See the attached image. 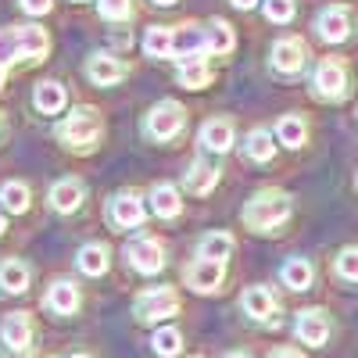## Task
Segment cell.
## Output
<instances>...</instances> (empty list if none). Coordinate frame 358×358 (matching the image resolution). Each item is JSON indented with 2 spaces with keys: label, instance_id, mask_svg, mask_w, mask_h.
Segmentation results:
<instances>
[{
  "label": "cell",
  "instance_id": "cell-23",
  "mask_svg": "<svg viewBox=\"0 0 358 358\" xmlns=\"http://www.w3.org/2000/svg\"><path fill=\"white\" fill-rule=\"evenodd\" d=\"M0 290L4 294H25L29 290V265L18 258H8L0 265Z\"/></svg>",
  "mask_w": 358,
  "mask_h": 358
},
{
  "label": "cell",
  "instance_id": "cell-18",
  "mask_svg": "<svg viewBox=\"0 0 358 358\" xmlns=\"http://www.w3.org/2000/svg\"><path fill=\"white\" fill-rule=\"evenodd\" d=\"M176 79H179V86H187V90H204L208 83H212V69H208L204 54H197V57H179Z\"/></svg>",
  "mask_w": 358,
  "mask_h": 358
},
{
  "label": "cell",
  "instance_id": "cell-10",
  "mask_svg": "<svg viewBox=\"0 0 358 358\" xmlns=\"http://www.w3.org/2000/svg\"><path fill=\"white\" fill-rule=\"evenodd\" d=\"M315 33H319V40H326V43H344L348 36H351V11L348 8H326L319 18H315Z\"/></svg>",
  "mask_w": 358,
  "mask_h": 358
},
{
  "label": "cell",
  "instance_id": "cell-8",
  "mask_svg": "<svg viewBox=\"0 0 358 358\" xmlns=\"http://www.w3.org/2000/svg\"><path fill=\"white\" fill-rule=\"evenodd\" d=\"M294 334L308 348H322L326 341H330V315H326L322 308H305L294 322Z\"/></svg>",
  "mask_w": 358,
  "mask_h": 358
},
{
  "label": "cell",
  "instance_id": "cell-2",
  "mask_svg": "<svg viewBox=\"0 0 358 358\" xmlns=\"http://www.w3.org/2000/svg\"><path fill=\"white\" fill-rule=\"evenodd\" d=\"M101 133H104V122L97 108H76L65 122H57V140L65 147H76V151H94Z\"/></svg>",
  "mask_w": 358,
  "mask_h": 358
},
{
  "label": "cell",
  "instance_id": "cell-3",
  "mask_svg": "<svg viewBox=\"0 0 358 358\" xmlns=\"http://www.w3.org/2000/svg\"><path fill=\"white\" fill-rule=\"evenodd\" d=\"M348 69L344 62H337V57H322V62L315 65V76H312V94L319 101H344L348 97Z\"/></svg>",
  "mask_w": 358,
  "mask_h": 358
},
{
  "label": "cell",
  "instance_id": "cell-17",
  "mask_svg": "<svg viewBox=\"0 0 358 358\" xmlns=\"http://www.w3.org/2000/svg\"><path fill=\"white\" fill-rule=\"evenodd\" d=\"M43 305L54 312V315H72L79 308V287L69 283V280H57L47 294H43Z\"/></svg>",
  "mask_w": 358,
  "mask_h": 358
},
{
  "label": "cell",
  "instance_id": "cell-36",
  "mask_svg": "<svg viewBox=\"0 0 358 358\" xmlns=\"http://www.w3.org/2000/svg\"><path fill=\"white\" fill-rule=\"evenodd\" d=\"M337 276L348 283H358V248H344L337 255Z\"/></svg>",
  "mask_w": 358,
  "mask_h": 358
},
{
  "label": "cell",
  "instance_id": "cell-1",
  "mask_svg": "<svg viewBox=\"0 0 358 358\" xmlns=\"http://www.w3.org/2000/svg\"><path fill=\"white\" fill-rule=\"evenodd\" d=\"M290 219V197L283 190H262L244 204V226L255 233H268Z\"/></svg>",
  "mask_w": 358,
  "mask_h": 358
},
{
  "label": "cell",
  "instance_id": "cell-43",
  "mask_svg": "<svg viewBox=\"0 0 358 358\" xmlns=\"http://www.w3.org/2000/svg\"><path fill=\"white\" fill-rule=\"evenodd\" d=\"M155 4H162V8H169V4H176V0H155Z\"/></svg>",
  "mask_w": 358,
  "mask_h": 358
},
{
  "label": "cell",
  "instance_id": "cell-35",
  "mask_svg": "<svg viewBox=\"0 0 358 358\" xmlns=\"http://www.w3.org/2000/svg\"><path fill=\"white\" fill-rule=\"evenodd\" d=\"M18 57H22V50H18V33H15V29H4V33H0V69L15 65Z\"/></svg>",
  "mask_w": 358,
  "mask_h": 358
},
{
  "label": "cell",
  "instance_id": "cell-9",
  "mask_svg": "<svg viewBox=\"0 0 358 358\" xmlns=\"http://www.w3.org/2000/svg\"><path fill=\"white\" fill-rule=\"evenodd\" d=\"M305 57H308L305 40H297V36H283L273 43V69L280 76H297L305 69Z\"/></svg>",
  "mask_w": 358,
  "mask_h": 358
},
{
  "label": "cell",
  "instance_id": "cell-4",
  "mask_svg": "<svg viewBox=\"0 0 358 358\" xmlns=\"http://www.w3.org/2000/svg\"><path fill=\"white\" fill-rule=\"evenodd\" d=\"M179 312V297L176 290L169 287H151V290H143L136 297V305H133V315L136 322H165Z\"/></svg>",
  "mask_w": 358,
  "mask_h": 358
},
{
  "label": "cell",
  "instance_id": "cell-41",
  "mask_svg": "<svg viewBox=\"0 0 358 358\" xmlns=\"http://www.w3.org/2000/svg\"><path fill=\"white\" fill-rule=\"evenodd\" d=\"M226 358H248V355H244V351H229Z\"/></svg>",
  "mask_w": 358,
  "mask_h": 358
},
{
  "label": "cell",
  "instance_id": "cell-40",
  "mask_svg": "<svg viewBox=\"0 0 358 358\" xmlns=\"http://www.w3.org/2000/svg\"><path fill=\"white\" fill-rule=\"evenodd\" d=\"M258 0H233V8H241V11H248V8H255Z\"/></svg>",
  "mask_w": 358,
  "mask_h": 358
},
{
  "label": "cell",
  "instance_id": "cell-25",
  "mask_svg": "<svg viewBox=\"0 0 358 358\" xmlns=\"http://www.w3.org/2000/svg\"><path fill=\"white\" fill-rule=\"evenodd\" d=\"M76 265H79V273H86V276H104L108 265H111L108 248H104V244H86V248L79 251Z\"/></svg>",
  "mask_w": 358,
  "mask_h": 358
},
{
  "label": "cell",
  "instance_id": "cell-19",
  "mask_svg": "<svg viewBox=\"0 0 358 358\" xmlns=\"http://www.w3.org/2000/svg\"><path fill=\"white\" fill-rule=\"evenodd\" d=\"M15 33H18V50H22V57H29V62H40V57L50 50V36H47L43 25H22V29H15Z\"/></svg>",
  "mask_w": 358,
  "mask_h": 358
},
{
  "label": "cell",
  "instance_id": "cell-39",
  "mask_svg": "<svg viewBox=\"0 0 358 358\" xmlns=\"http://www.w3.org/2000/svg\"><path fill=\"white\" fill-rule=\"evenodd\" d=\"M268 358H301V355H297V351H290V348H280V351H273Z\"/></svg>",
  "mask_w": 358,
  "mask_h": 358
},
{
  "label": "cell",
  "instance_id": "cell-20",
  "mask_svg": "<svg viewBox=\"0 0 358 358\" xmlns=\"http://www.w3.org/2000/svg\"><path fill=\"white\" fill-rule=\"evenodd\" d=\"M201 143L215 155H226L233 147V122L229 118H208L204 129H201Z\"/></svg>",
  "mask_w": 358,
  "mask_h": 358
},
{
  "label": "cell",
  "instance_id": "cell-38",
  "mask_svg": "<svg viewBox=\"0 0 358 358\" xmlns=\"http://www.w3.org/2000/svg\"><path fill=\"white\" fill-rule=\"evenodd\" d=\"M22 4V11H29V15H47L50 11V0H18Z\"/></svg>",
  "mask_w": 358,
  "mask_h": 358
},
{
  "label": "cell",
  "instance_id": "cell-22",
  "mask_svg": "<svg viewBox=\"0 0 358 358\" xmlns=\"http://www.w3.org/2000/svg\"><path fill=\"white\" fill-rule=\"evenodd\" d=\"M280 280H283L290 290H308L312 280H315V268H312L308 258H290V262H283V268H280Z\"/></svg>",
  "mask_w": 358,
  "mask_h": 358
},
{
  "label": "cell",
  "instance_id": "cell-32",
  "mask_svg": "<svg viewBox=\"0 0 358 358\" xmlns=\"http://www.w3.org/2000/svg\"><path fill=\"white\" fill-rule=\"evenodd\" d=\"M155 355H162V358H172V355H179V348H183V334L176 330V326H165V330H158L155 334Z\"/></svg>",
  "mask_w": 358,
  "mask_h": 358
},
{
  "label": "cell",
  "instance_id": "cell-45",
  "mask_svg": "<svg viewBox=\"0 0 358 358\" xmlns=\"http://www.w3.org/2000/svg\"><path fill=\"white\" fill-rule=\"evenodd\" d=\"M69 358H90V355H69Z\"/></svg>",
  "mask_w": 358,
  "mask_h": 358
},
{
  "label": "cell",
  "instance_id": "cell-33",
  "mask_svg": "<svg viewBox=\"0 0 358 358\" xmlns=\"http://www.w3.org/2000/svg\"><path fill=\"white\" fill-rule=\"evenodd\" d=\"M0 201H4V212L22 215L25 208H29V187L25 183H8L4 190H0Z\"/></svg>",
  "mask_w": 358,
  "mask_h": 358
},
{
  "label": "cell",
  "instance_id": "cell-37",
  "mask_svg": "<svg viewBox=\"0 0 358 358\" xmlns=\"http://www.w3.org/2000/svg\"><path fill=\"white\" fill-rule=\"evenodd\" d=\"M265 18L276 25H287L294 18V0H265Z\"/></svg>",
  "mask_w": 358,
  "mask_h": 358
},
{
  "label": "cell",
  "instance_id": "cell-31",
  "mask_svg": "<svg viewBox=\"0 0 358 358\" xmlns=\"http://www.w3.org/2000/svg\"><path fill=\"white\" fill-rule=\"evenodd\" d=\"M143 50L151 54V57H172V29H165V25L147 29V36H143Z\"/></svg>",
  "mask_w": 358,
  "mask_h": 358
},
{
  "label": "cell",
  "instance_id": "cell-42",
  "mask_svg": "<svg viewBox=\"0 0 358 358\" xmlns=\"http://www.w3.org/2000/svg\"><path fill=\"white\" fill-rule=\"evenodd\" d=\"M8 229V222H4V212H0V233H4Z\"/></svg>",
  "mask_w": 358,
  "mask_h": 358
},
{
  "label": "cell",
  "instance_id": "cell-28",
  "mask_svg": "<svg viewBox=\"0 0 358 358\" xmlns=\"http://www.w3.org/2000/svg\"><path fill=\"white\" fill-rule=\"evenodd\" d=\"M204 36H208V54H229L233 43H236L229 22H222V18H212V22H208Z\"/></svg>",
  "mask_w": 358,
  "mask_h": 358
},
{
  "label": "cell",
  "instance_id": "cell-26",
  "mask_svg": "<svg viewBox=\"0 0 358 358\" xmlns=\"http://www.w3.org/2000/svg\"><path fill=\"white\" fill-rule=\"evenodd\" d=\"M305 136H308V126H305L301 115H283L280 122H276V140L283 147H290V151H294V147H301Z\"/></svg>",
  "mask_w": 358,
  "mask_h": 358
},
{
  "label": "cell",
  "instance_id": "cell-30",
  "mask_svg": "<svg viewBox=\"0 0 358 358\" xmlns=\"http://www.w3.org/2000/svg\"><path fill=\"white\" fill-rule=\"evenodd\" d=\"M233 255V236L229 233H208L201 236L197 244V258H215V262H226Z\"/></svg>",
  "mask_w": 358,
  "mask_h": 358
},
{
  "label": "cell",
  "instance_id": "cell-29",
  "mask_svg": "<svg viewBox=\"0 0 358 358\" xmlns=\"http://www.w3.org/2000/svg\"><path fill=\"white\" fill-rule=\"evenodd\" d=\"M244 155H248V162L265 165V162H273V155H276V143H273V136H268L265 129H255V133H248Z\"/></svg>",
  "mask_w": 358,
  "mask_h": 358
},
{
  "label": "cell",
  "instance_id": "cell-6",
  "mask_svg": "<svg viewBox=\"0 0 358 358\" xmlns=\"http://www.w3.org/2000/svg\"><path fill=\"white\" fill-rule=\"evenodd\" d=\"M126 258L143 276H155V273L165 268V248H162V241H155V236H136V241H129Z\"/></svg>",
  "mask_w": 358,
  "mask_h": 358
},
{
  "label": "cell",
  "instance_id": "cell-5",
  "mask_svg": "<svg viewBox=\"0 0 358 358\" xmlns=\"http://www.w3.org/2000/svg\"><path fill=\"white\" fill-rule=\"evenodd\" d=\"M183 126H187V111L176 101H158L151 108V115H147V136L162 140V143L176 140L179 133H183Z\"/></svg>",
  "mask_w": 358,
  "mask_h": 358
},
{
  "label": "cell",
  "instance_id": "cell-11",
  "mask_svg": "<svg viewBox=\"0 0 358 358\" xmlns=\"http://www.w3.org/2000/svg\"><path fill=\"white\" fill-rule=\"evenodd\" d=\"M0 337H4V344L11 348V351H29L33 348V341H36V330H33V319H29L25 312H11L8 319H4V326H0Z\"/></svg>",
  "mask_w": 358,
  "mask_h": 358
},
{
  "label": "cell",
  "instance_id": "cell-44",
  "mask_svg": "<svg viewBox=\"0 0 358 358\" xmlns=\"http://www.w3.org/2000/svg\"><path fill=\"white\" fill-rule=\"evenodd\" d=\"M0 90H4V69H0Z\"/></svg>",
  "mask_w": 358,
  "mask_h": 358
},
{
  "label": "cell",
  "instance_id": "cell-15",
  "mask_svg": "<svg viewBox=\"0 0 358 358\" xmlns=\"http://www.w3.org/2000/svg\"><path fill=\"white\" fill-rule=\"evenodd\" d=\"M197 54H208L204 29H197V25L172 29V57H197Z\"/></svg>",
  "mask_w": 358,
  "mask_h": 358
},
{
  "label": "cell",
  "instance_id": "cell-24",
  "mask_svg": "<svg viewBox=\"0 0 358 358\" xmlns=\"http://www.w3.org/2000/svg\"><path fill=\"white\" fill-rule=\"evenodd\" d=\"M215 183H219V169H215V165H208V162H194V165H190V172H187V190H194L197 197H204V194L215 190Z\"/></svg>",
  "mask_w": 358,
  "mask_h": 358
},
{
  "label": "cell",
  "instance_id": "cell-12",
  "mask_svg": "<svg viewBox=\"0 0 358 358\" xmlns=\"http://www.w3.org/2000/svg\"><path fill=\"white\" fill-rule=\"evenodd\" d=\"M143 219H147V212H143L140 194L122 190V194H118V197L111 201V222H115L118 229H136Z\"/></svg>",
  "mask_w": 358,
  "mask_h": 358
},
{
  "label": "cell",
  "instance_id": "cell-13",
  "mask_svg": "<svg viewBox=\"0 0 358 358\" xmlns=\"http://www.w3.org/2000/svg\"><path fill=\"white\" fill-rule=\"evenodd\" d=\"M126 65L118 62V57L111 54H90V62H86V76L90 83H97V86H115L118 79H126Z\"/></svg>",
  "mask_w": 358,
  "mask_h": 358
},
{
  "label": "cell",
  "instance_id": "cell-34",
  "mask_svg": "<svg viewBox=\"0 0 358 358\" xmlns=\"http://www.w3.org/2000/svg\"><path fill=\"white\" fill-rule=\"evenodd\" d=\"M97 11L104 22H126L133 15V0H97Z\"/></svg>",
  "mask_w": 358,
  "mask_h": 358
},
{
  "label": "cell",
  "instance_id": "cell-7",
  "mask_svg": "<svg viewBox=\"0 0 358 358\" xmlns=\"http://www.w3.org/2000/svg\"><path fill=\"white\" fill-rule=\"evenodd\" d=\"M183 280L190 290L197 294H212L222 287L226 280V262H215V258H194L187 268H183Z\"/></svg>",
  "mask_w": 358,
  "mask_h": 358
},
{
  "label": "cell",
  "instance_id": "cell-16",
  "mask_svg": "<svg viewBox=\"0 0 358 358\" xmlns=\"http://www.w3.org/2000/svg\"><path fill=\"white\" fill-rule=\"evenodd\" d=\"M83 197H86V187L79 183V179H57V183L50 187V208L62 212V215L76 212V208L83 204Z\"/></svg>",
  "mask_w": 358,
  "mask_h": 358
},
{
  "label": "cell",
  "instance_id": "cell-14",
  "mask_svg": "<svg viewBox=\"0 0 358 358\" xmlns=\"http://www.w3.org/2000/svg\"><path fill=\"white\" fill-rule=\"evenodd\" d=\"M241 308H244L251 319L268 322V319L276 315V297H273V290H268V287H248V290L241 294Z\"/></svg>",
  "mask_w": 358,
  "mask_h": 358
},
{
  "label": "cell",
  "instance_id": "cell-21",
  "mask_svg": "<svg viewBox=\"0 0 358 358\" xmlns=\"http://www.w3.org/2000/svg\"><path fill=\"white\" fill-rule=\"evenodd\" d=\"M65 101H69L65 86L54 83V79H47V83H40V86L33 90V104H36L40 115H57V111L65 108Z\"/></svg>",
  "mask_w": 358,
  "mask_h": 358
},
{
  "label": "cell",
  "instance_id": "cell-27",
  "mask_svg": "<svg viewBox=\"0 0 358 358\" xmlns=\"http://www.w3.org/2000/svg\"><path fill=\"white\" fill-rule=\"evenodd\" d=\"M151 208H155V215H162V219H176L179 208H183V201H179L172 183H158L151 190Z\"/></svg>",
  "mask_w": 358,
  "mask_h": 358
}]
</instances>
